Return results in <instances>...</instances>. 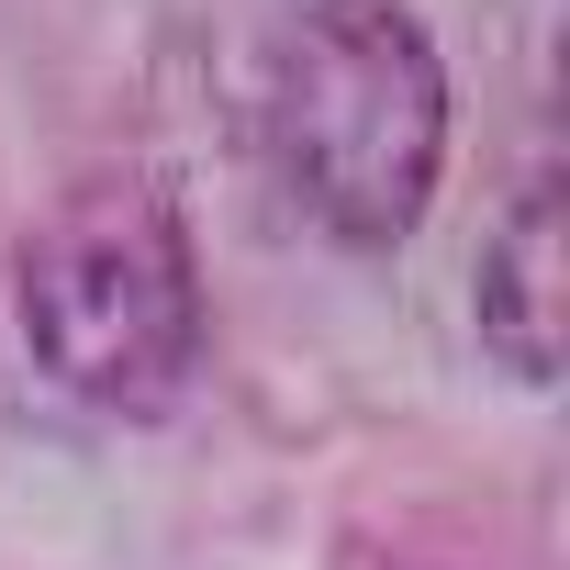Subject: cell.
Instances as JSON below:
<instances>
[{
    "label": "cell",
    "instance_id": "1",
    "mask_svg": "<svg viewBox=\"0 0 570 570\" xmlns=\"http://www.w3.org/2000/svg\"><path fill=\"white\" fill-rule=\"evenodd\" d=\"M12 336L23 370L101 425H157L190 403L213 358V279L157 168H90L23 224Z\"/></svg>",
    "mask_w": 570,
    "mask_h": 570
},
{
    "label": "cell",
    "instance_id": "2",
    "mask_svg": "<svg viewBox=\"0 0 570 570\" xmlns=\"http://www.w3.org/2000/svg\"><path fill=\"white\" fill-rule=\"evenodd\" d=\"M257 135L325 246L392 257L425 235L448 179V57L414 0H303L268 35L257 68Z\"/></svg>",
    "mask_w": 570,
    "mask_h": 570
},
{
    "label": "cell",
    "instance_id": "3",
    "mask_svg": "<svg viewBox=\"0 0 570 570\" xmlns=\"http://www.w3.org/2000/svg\"><path fill=\"white\" fill-rule=\"evenodd\" d=\"M470 314H481V358L514 392H559V370H570V279H559V179L548 168H525L514 213L481 235Z\"/></svg>",
    "mask_w": 570,
    "mask_h": 570
}]
</instances>
